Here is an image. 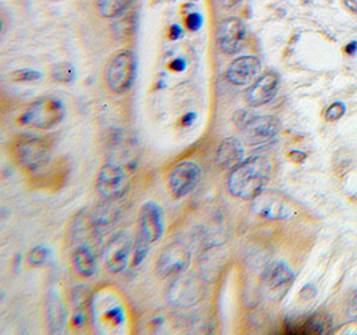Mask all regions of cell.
<instances>
[{"label": "cell", "instance_id": "obj_29", "mask_svg": "<svg viewBox=\"0 0 357 335\" xmlns=\"http://www.w3.org/2000/svg\"><path fill=\"white\" fill-rule=\"evenodd\" d=\"M290 157H292L293 161H296V162H303V161L307 158V155H305L304 152H301V151H292V152H290Z\"/></svg>", "mask_w": 357, "mask_h": 335}, {"label": "cell", "instance_id": "obj_21", "mask_svg": "<svg viewBox=\"0 0 357 335\" xmlns=\"http://www.w3.org/2000/svg\"><path fill=\"white\" fill-rule=\"evenodd\" d=\"M89 294L85 288H76L74 290L72 297V323L75 326H80L85 323L86 308H87Z\"/></svg>", "mask_w": 357, "mask_h": 335}, {"label": "cell", "instance_id": "obj_28", "mask_svg": "<svg viewBox=\"0 0 357 335\" xmlns=\"http://www.w3.org/2000/svg\"><path fill=\"white\" fill-rule=\"evenodd\" d=\"M188 24L191 30H197L201 25V16L198 14H193L188 19Z\"/></svg>", "mask_w": 357, "mask_h": 335}, {"label": "cell", "instance_id": "obj_15", "mask_svg": "<svg viewBox=\"0 0 357 335\" xmlns=\"http://www.w3.org/2000/svg\"><path fill=\"white\" fill-rule=\"evenodd\" d=\"M70 168L63 161H58L55 165H50L34 172L30 182L31 186L36 190L45 192H56L62 186H65L69 178Z\"/></svg>", "mask_w": 357, "mask_h": 335}, {"label": "cell", "instance_id": "obj_4", "mask_svg": "<svg viewBox=\"0 0 357 335\" xmlns=\"http://www.w3.org/2000/svg\"><path fill=\"white\" fill-rule=\"evenodd\" d=\"M65 117L63 104L55 97H42L32 102L19 118V123L38 128V130H48L58 123H61Z\"/></svg>", "mask_w": 357, "mask_h": 335}, {"label": "cell", "instance_id": "obj_6", "mask_svg": "<svg viewBox=\"0 0 357 335\" xmlns=\"http://www.w3.org/2000/svg\"><path fill=\"white\" fill-rule=\"evenodd\" d=\"M235 123L244 134L253 143L266 142L274 138L280 130L281 123L274 117H256L248 111H238L235 114Z\"/></svg>", "mask_w": 357, "mask_h": 335}, {"label": "cell", "instance_id": "obj_13", "mask_svg": "<svg viewBox=\"0 0 357 335\" xmlns=\"http://www.w3.org/2000/svg\"><path fill=\"white\" fill-rule=\"evenodd\" d=\"M246 36V28L238 18H228L222 21L217 28V46L228 55L237 54L244 46Z\"/></svg>", "mask_w": 357, "mask_h": 335}, {"label": "cell", "instance_id": "obj_5", "mask_svg": "<svg viewBox=\"0 0 357 335\" xmlns=\"http://www.w3.org/2000/svg\"><path fill=\"white\" fill-rule=\"evenodd\" d=\"M137 71L136 56L131 51L123 49L117 52L109 62L106 78L109 89L116 94L129 91L134 83Z\"/></svg>", "mask_w": 357, "mask_h": 335}, {"label": "cell", "instance_id": "obj_23", "mask_svg": "<svg viewBox=\"0 0 357 335\" xmlns=\"http://www.w3.org/2000/svg\"><path fill=\"white\" fill-rule=\"evenodd\" d=\"M51 76L58 83L69 84L75 79V70L70 63H58L52 67Z\"/></svg>", "mask_w": 357, "mask_h": 335}, {"label": "cell", "instance_id": "obj_9", "mask_svg": "<svg viewBox=\"0 0 357 335\" xmlns=\"http://www.w3.org/2000/svg\"><path fill=\"white\" fill-rule=\"evenodd\" d=\"M96 189L106 200H119L130 189V178L123 168L116 165H106L98 174Z\"/></svg>", "mask_w": 357, "mask_h": 335}, {"label": "cell", "instance_id": "obj_30", "mask_svg": "<svg viewBox=\"0 0 357 335\" xmlns=\"http://www.w3.org/2000/svg\"><path fill=\"white\" fill-rule=\"evenodd\" d=\"M345 52L348 55H355L357 52V42H351L347 47H345Z\"/></svg>", "mask_w": 357, "mask_h": 335}, {"label": "cell", "instance_id": "obj_32", "mask_svg": "<svg viewBox=\"0 0 357 335\" xmlns=\"http://www.w3.org/2000/svg\"><path fill=\"white\" fill-rule=\"evenodd\" d=\"M224 5H226V7H230V5H235L236 3H238L239 0H219Z\"/></svg>", "mask_w": 357, "mask_h": 335}, {"label": "cell", "instance_id": "obj_18", "mask_svg": "<svg viewBox=\"0 0 357 335\" xmlns=\"http://www.w3.org/2000/svg\"><path fill=\"white\" fill-rule=\"evenodd\" d=\"M244 154V146L237 138H226L218 147L215 162L221 170L232 171L242 162Z\"/></svg>", "mask_w": 357, "mask_h": 335}, {"label": "cell", "instance_id": "obj_24", "mask_svg": "<svg viewBox=\"0 0 357 335\" xmlns=\"http://www.w3.org/2000/svg\"><path fill=\"white\" fill-rule=\"evenodd\" d=\"M48 258V250L45 246H36L28 254V264L34 267H41L46 264Z\"/></svg>", "mask_w": 357, "mask_h": 335}, {"label": "cell", "instance_id": "obj_26", "mask_svg": "<svg viewBox=\"0 0 357 335\" xmlns=\"http://www.w3.org/2000/svg\"><path fill=\"white\" fill-rule=\"evenodd\" d=\"M347 111V107L344 103L341 102H336L334 104H331L327 111H325V119L329 120V122H334V120L340 119L344 117Z\"/></svg>", "mask_w": 357, "mask_h": 335}, {"label": "cell", "instance_id": "obj_17", "mask_svg": "<svg viewBox=\"0 0 357 335\" xmlns=\"http://www.w3.org/2000/svg\"><path fill=\"white\" fill-rule=\"evenodd\" d=\"M279 87H280L279 75L273 72L265 73L248 90L246 103L252 107H261L276 96Z\"/></svg>", "mask_w": 357, "mask_h": 335}, {"label": "cell", "instance_id": "obj_8", "mask_svg": "<svg viewBox=\"0 0 357 335\" xmlns=\"http://www.w3.org/2000/svg\"><path fill=\"white\" fill-rule=\"evenodd\" d=\"M294 274L284 262L270 264L262 277V295L269 302H280L293 285Z\"/></svg>", "mask_w": 357, "mask_h": 335}, {"label": "cell", "instance_id": "obj_3", "mask_svg": "<svg viewBox=\"0 0 357 335\" xmlns=\"http://www.w3.org/2000/svg\"><path fill=\"white\" fill-rule=\"evenodd\" d=\"M51 148L52 142L47 137L21 135L14 139L10 154L19 168L34 174L50 163Z\"/></svg>", "mask_w": 357, "mask_h": 335}, {"label": "cell", "instance_id": "obj_10", "mask_svg": "<svg viewBox=\"0 0 357 335\" xmlns=\"http://www.w3.org/2000/svg\"><path fill=\"white\" fill-rule=\"evenodd\" d=\"M204 297V286L202 282L194 277L180 274L171 282L167 298L169 302L177 308H191L195 306Z\"/></svg>", "mask_w": 357, "mask_h": 335}, {"label": "cell", "instance_id": "obj_14", "mask_svg": "<svg viewBox=\"0 0 357 335\" xmlns=\"http://www.w3.org/2000/svg\"><path fill=\"white\" fill-rule=\"evenodd\" d=\"M252 211L269 220H284L294 214L292 206L286 200L270 192H261L252 200Z\"/></svg>", "mask_w": 357, "mask_h": 335}, {"label": "cell", "instance_id": "obj_2", "mask_svg": "<svg viewBox=\"0 0 357 335\" xmlns=\"http://www.w3.org/2000/svg\"><path fill=\"white\" fill-rule=\"evenodd\" d=\"M165 211L157 202H146L138 216V237L134 246L133 267H138L146 259L151 244L162 238L165 233Z\"/></svg>", "mask_w": 357, "mask_h": 335}, {"label": "cell", "instance_id": "obj_12", "mask_svg": "<svg viewBox=\"0 0 357 335\" xmlns=\"http://www.w3.org/2000/svg\"><path fill=\"white\" fill-rule=\"evenodd\" d=\"M133 250V238L130 233L119 231L114 237H111L103 249V259L109 271L113 274L122 273L130 259V254Z\"/></svg>", "mask_w": 357, "mask_h": 335}, {"label": "cell", "instance_id": "obj_11", "mask_svg": "<svg viewBox=\"0 0 357 335\" xmlns=\"http://www.w3.org/2000/svg\"><path fill=\"white\" fill-rule=\"evenodd\" d=\"M201 168L194 162H182L171 170L167 187L175 199H182L197 189L201 181Z\"/></svg>", "mask_w": 357, "mask_h": 335}, {"label": "cell", "instance_id": "obj_20", "mask_svg": "<svg viewBox=\"0 0 357 335\" xmlns=\"http://www.w3.org/2000/svg\"><path fill=\"white\" fill-rule=\"evenodd\" d=\"M72 266L75 273L82 278H91L96 273V261L90 246H78L72 254Z\"/></svg>", "mask_w": 357, "mask_h": 335}, {"label": "cell", "instance_id": "obj_16", "mask_svg": "<svg viewBox=\"0 0 357 335\" xmlns=\"http://www.w3.org/2000/svg\"><path fill=\"white\" fill-rule=\"evenodd\" d=\"M261 71V60L256 56H239L226 70V79L233 86H248Z\"/></svg>", "mask_w": 357, "mask_h": 335}, {"label": "cell", "instance_id": "obj_7", "mask_svg": "<svg viewBox=\"0 0 357 335\" xmlns=\"http://www.w3.org/2000/svg\"><path fill=\"white\" fill-rule=\"evenodd\" d=\"M191 261L189 247L182 242H173L160 253L155 262V271L160 277L175 278L188 270Z\"/></svg>", "mask_w": 357, "mask_h": 335}, {"label": "cell", "instance_id": "obj_19", "mask_svg": "<svg viewBox=\"0 0 357 335\" xmlns=\"http://www.w3.org/2000/svg\"><path fill=\"white\" fill-rule=\"evenodd\" d=\"M48 330L51 334H61L66 326V310L56 291H50L46 302Z\"/></svg>", "mask_w": 357, "mask_h": 335}, {"label": "cell", "instance_id": "obj_22", "mask_svg": "<svg viewBox=\"0 0 357 335\" xmlns=\"http://www.w3.org/2000/svg\"><path fill=\"white\" fill-rule=\"evenodd\" d=\"M130 3L131 0H96V11L102 18L111 19L119 16Z\"/></svg>", "mask_w": 357, "mask_h": 335}, {"label": "cell", "instance_id": "obj_27", "mask_svg": "<svg viewBox=\"0 0 357 335\" xmlns=\"http://www.w3.org/2000/svg\"><path fill=\"white\" fill-rule=\"evenodd\" d=\"M348 315H349L351 318H357V290L352 294V297L349 298Z\"/></svg>", "mask_w": 357, "mask_h": 335}, {"label": "cell", "instance_id": "obj_31", "mask_svg": "<svg viewBox=\"0 0 357 335\" xmlns=\"http://www.w3.org/2000/svg\"><path fill=\"white\" fill-rule=\"evenodd\" d=\"M344 4L347 8H349L351 11L357 12V0H344Z\"/></svg>", "mask_w": 357, "mask_h": 335}, {"label": "cell", "instance_id": "obj_1", "mask_svg": "<svg viewBox=\"0 0 357 335\" xmlns=\"http://www.w3.org/2000/svg\"><path fill=\"white\" fill-rule=\"evenodd\" d=\"M272 163L266 157H252L233 168L228 178V190L232 196L242 200H253L268 185Z\"/></svg>", "mask_w": 357, "mask_h": 335}, {"label": "cell", "instance_id": "obj_25", "mask_svg": "<svg viewBox=\"0 0 357 335\" xmlns=\"http://www.w3.org/2000/svg\"><path fill=\"white\" fill-rule=\"evenodd\" d=\"M11 79L14 82H18V83H25V82H35V80H39L42 78V73L41 72L35 71V70H18V71L12 72L10 73Z\"/></svg>", "mask_w": 357, "mask_h": 335}]
</instances>
